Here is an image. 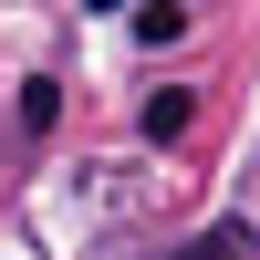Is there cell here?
<instances>
[{"instance_id":"3","label":"cell","mask_w":260,"mask_h":260,"mask_svg":"<svg viewBox=\"0 0 260 260\" xmlns=\"http://www.w3.org/2000/svg\"><path fill=\"white\" fill-rule=\"evenodd\" d=\"M187 31V11H167V0H146V11H136V42H177Z\"/></svg>"},{"instance_id":"2","label":"cell","mask_w":260,"mask_h":260,"mask_svg":"<svg viewBox=\"0 0 260 260\" xmlns=\"http://www.w3.org/2000/svg\"><path fill=\"white\" fill-rule=\"evenodd\" d=\"M187 115H198V104H187V94H177V83H167V94H156V104H146V136H156V146H167V136H187Z\"/></svg>"},{"instance_id":"1","label":"cell","mask_w":260,"mask_h":260,"mask_svg":"<svg viewBox=\"0 0 260 260\" xmlns=\"http://www.w3.org/2000/svg\"><path fill=\"white\" fill-rule=\"evenodd\" d=\"M187 260H260V240L229 219V229H208V240H187Z\"/></svg>"}]
</instances>
